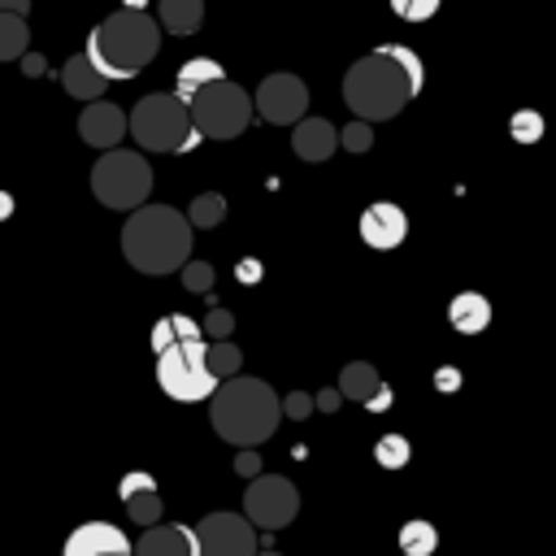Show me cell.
<instances>
[{"label": "cell", "instance_id": "obj_4", "mask_svg": "<svg viewBox=\"0 0 556 556\" xmlns=\"http://www.w3.org/2000/svg\"><path fill=\"white\" fill-rule=\"evenodd\" d=\"M161 48V26L156 17H148L143 9L126 4L117 9L113 17H104L91 35H87V61L109 78V83H122V78H135L143 65H152Z\"/></svg>", "mask_w": 556, "mask_h": 556}, {"label": "cell", "instance_id": "obj_7", "mask_svg": "<svg viewBox=\"0 0 556 556\" xmlns=\"http://www.w3.org/2000/svg\"><path fill=\"white\" fill-rule=\"evenodd\" d=\"M91 195L104 208H122V213L143 204L152 195V165H148V156H139L130 148H104V156L91 165Z\"/></svg>", "mask_w": 556, "mask_h": 556}, {"label": "cell", "instance_id": "obj_1", "mask_svg": "<svg viewBox=\"0 0 556 556\" xmlns=\"http://www.w3.org/2000/svg\"><path fill=\"white\" fill-rule=\"evenodd\" d=\"M426 83V65L404 43H382L348 65L343 74V104L361 122H391Z\"/></svg>", "mask_w": 556, "mask_h": 556}, {"label": "cell", "instance_id": "obj_13", "mask_svg": "<svg viewBox=\"0 0 556 556\" xmlns=\"http://www.w3.org/2000/svg\"><path fill=\"white\" fill-rule=\"evenodd\" d=\"M404 235H408V217H404L400 204L378 200V204H369V208L361 213V239H365L374 252H391V248H400Z\"/></svg>", "mask_w": 556, "mask_h": 556}, {"label": "cell", "instance_id": "obj_11", "mask_svg": "<svg viewBox=\"0 0 556 556\" xmlns=\"http://www.w3.org/2000/svg\"><path fill=\"white\" fill-rule=\"evenodd\" d=\"M304 109H308V87L295 74H265L252 96V113H261L274 126H291L295 117H304Z\"/></svg>", "mask_w": 556, "mask_h": 556}, {"label": "cell", "instance_id": "obj_36", "mask_svg": "<svg viewBox=\"0 0 556 556\" xmlns=\"http://www.w3.org/2000/svg\"><path fill=\"white\" fill-rule=\"evenodd\" d=\"M434 387H439V391H456V387H460V369H452V365L434 369Z\"/></svg>", "mask_w": 556, "mask_h": 556}, {"label": "cell", "instance_id": "obj_40", "mask_svg": "<svg viewBox=\"0 0 556 556\" xmlns=\"http://www.w3.org/2000/svg\"><path fill=\"white\" fill-rule=\"evenodd\" d=\"M22 70H26V74H43V70H48V61H43V56H35V52H22Z\"/></svg>", "mask_w": 556, "mask_h": 556}, {"label": "cell", "instance_id": "obj_34", "mask_svg": "<svg viewBox=\"0 0 556 556\" xmlns=\"http://www.w3.org/2000/svg\"><path fill=\"white\" fill-rule=\"evenodd\" d=\"M200 330H208V334H213V339H226V334H230V330H235V317H230V313H226V308H217V313H208V321H204V326H200Z\"/></svg>", "mask_w": 556, "mask_h": 556}, {"label": "cell", "instance_id": "obj_30", "mask_svg": "<svg viewBox=\"0 0 556 556\" xmlns=\"http://www.w3.org/2000/svg\"><path fill=\"white\" fill-rule=\"evenodd\" d=\"M513 139L517 143H539L543 139V117L534 113V109H521V113H513Z\"/></svg>", "mask_w": 556, "mask_h": 556}, {"label": "cell", "instance_id": "obj_14", "mask_svg": "<svg viewBox=\"0 0 556 556\" xmlns=\"http://www.w3.org/2000/svg\"><path fill=\"white\" fill-rule=\"evenodd\" d=\"M61 556H130V539L109 521H83L70 530Z\"/></svg>", "mask_w": 556, "mask_h": 556}, {"label": "cell", "instance_id": "obj_42", "mask_svg": "<svg viewBox=\"0 0 556 556\" xmlns=\"http://www.w3.org/2000/svg\"><path fill=\"white\" fill-rule=\"evenodd\" d=\"M4 213H9V200H4V195H0V217H4Z\"/></svg>", "mask_w": 556, "mask_h": 556}, {"label": "cell", "instance_id": "obj_32", "mask_svg": "<svg viewBox=\"0 0 556 556\" xmlns=\"http://www.w3.org/2000/svg\"><path fill=\"white\" fill-rule=\"evenodd\" d=\"M391 13L404 22H430L439 13V0H391Z\"/></svg>", "mask_w": 556, "mask_h": 556}, {"label": "cell", "instance_id": "obj_33", "mask_svg": "<svg viewBox=\"0 0 556 556\" xmlns=\"http://www.w3.org/2000/svg\"><path fill=\"white\" fill-rule=\"evenodd\" d=\"M282 404V417H295V421H304L308 413H313V395L308 391H291L287 400H278Z\"/></svg>", "mask_w": 556, "mask_h": 556}, {"label": "cell", "instance_id": "obj_15", "mask_svg": "<svg viewBox=\"0 0 556 556\" xmlns=\"http://www.w3.org/2000/svg\"><path fill=\"white\" fill-rule=\"evenodd\" d=\"M130 556H200L195 530L178 521H152L139 534V543H130Z\"/></svg>", "mask_w": 556, "mask_h": 556}, {"label": "cell", "instance_id": "obj_38", "mask_svg": "<svg viewBox=\"0 0 556 556\" xmlns=\"http://www.w3.org/2000/svg\"><path fill=\"white\" fill-rule=\"evenodd\" d=\"M339 400H343V395H339V387H334V391H317V395H313V408L334 413V408H339Z\"/></svg>", "mask_w": 556, "mask_h": 556}, {"label": "cell", "instance_id": "obj_21", "mask_svg": "<svg viewBox=\"0 0 556 556\" xmlns=\"http://www.w3.org/2000/svg\"><path fill=\"white\" fill-rule=\"evenodd\" d=\"M204 330H200V321L195 317H187V313H165L156 326H152V348L161 352V348H174V343H187V339H200Z\"/></svg>", "mask_w": 556, "mask_h": 556}, {"label": "cell", "instance_id": "obj_12", "mask_svg": "<svg viewBox=\"0 0 556 556\" xmlns=\"http://www.w3.org/2000/svg\"><path fill=\"white\" fill-rule=\"evenodd\" d=\"M78 135H83V143H91V148H117L122 139H126V113L113 104V100H104V96H96V100H87V109L78 113Z\"/></svg>", "mask_w": 556, "mask_h": 556}, {"label": "cell", "instance_id": "obj_31", "mask_svg": "<svg viewBox=\"0 0 556 556\" xmlns=\"http://www.w3.org/2000/svg\"><path fill=\"white\" fill-rule=\"evenodd\" d=\"M178 274H182V287L195 291V295L213 287V265H208V261H191V256H187V261L178 265Z\"/></svg>", "mask_w": 556, "mask_h": 556}, {"label": "cell", "instance_id": "obj_37", "mask_svg": "<svg viewBox=\"0 0 556 556\" xmlns=\"http://www.w3.org/2000/svg\"><path fill=\"white\" fill-rule=\"evenodd\" d=\"M365 408H369V413H382V408H391V387H387V382H378V391L365 400Z\"/></svg>", "mask_w": 556, "mask_h": 556}, {"label": "cell", "instance_id": "obj_35", "mask_svg": "<svg viewBox=\"0 0 556 556\" xmlns=\"http://www.w3.org/2000/svg\"><path fill=\"white\" fill-rule=\"evenodd\" d=\"M143 486H156V478H152V473H126V478H122V486H117V495L126 500L130 491H143Z\"/></svg>", "mask_w": 556, "mask_h": 556}, {"label": "cell", "instance_id": "obj_5", "mask_svg": "<svg viewBox=\"0 0 556 556\" xmlns=\"http://www.w3.org/2000/svg\"><path fill=\"white\" fill-rule=\"evenodd\" d=\"M126 130L143 152H191L200 143L187 117V100H178L174 91L139 96V104L126 113Z\"/></svg>", "mask_w": 556, "mask_h": 556}, {"label": "cell", "instance_id": "obj_25", "mask_svg": "<svg viewBox=\"0 0 556 556\" xmlns=\"http://www.w3.org/2000/svg\"><path fill=\"white\" fill-rule=\"evenodd\" d=\"M187 222H191V230L200 226V230H208V226H222V217H226V195H217V191H204V195H195L191 200V208L182 213Z\"/></svg>", "mask_w": 556, "mask_h": 556}, {"label": "cell", "instance_id": "obj_22", "mask_svg": "<svg viewBox=\"0 0 556 556\" xmlns=\"http://www.w3.org/2000/svg\"><path fill=\"white\" fill-rule=\"evenodd\" d=\"M26 48H30V26H26V13L0 9V61H17Z\"/></svg>", "mask_w": 556, "mask_h": 556}, {"label": "cell", "instance_id": "obj_29", "mask_svg": "<svg viewBox=\"0 0 556 556\" xmlns=\"http://www.w3.org/2000/svg\"><path fill=\"white\" fill-rule=\"evenodd\" d=\"M339 148H348V152H369L374 148V122H348L343 130H339Z\"/></svg>", "mask_w": 556, "mask_h": 556}, {"label": "cell", "instance_id": "obj_9", "mask_svg": "<svg viewBox=\"0 0 556 556\" xmlns=\"http://www.w3.org/2000/svg\"><path fill=\"white\" fill-rule=\"evenodd\" d=\"M295 513H300V491H295L291 478H282V473H261V478L248 482V491H243V517H248L256 530L274 534V530H282V526H291Z\"/></svg>", "mask_w": 556, "mask_h": 556}, {"label": "cell", "instance_id": "obj_23", "mask_svg": "<svg viewBox=\"0 0 556 556\" xmlns=\"http://www.w3.org/2000/svg\"><path fill=\"white\" fill-rule=\"evenodd\" d=\"M226 70L217 65V61H208V56H191L182 70H178V78H174V96L178 100H187L195 87H204V83H213V78H222Z\"/></svg>", "mask_w": 556, "mask_h": 556}, {"label": "cell", "instance_id": "obj_24", "mask_svg": "<svg viewBox=\"0 0 556 556\" xmlns=\"http://www.w3.org/2000/svg\"><path fill=\"white\" fill-rule=\"evenodd\" d=\"M434 547H439V530L430 521L413 517V521L400 526V552L404 556H434Z\"/></svg>", "mask_w": 556, "mask_h": 556}, {"label": "cell", "instance_id": "obj_3", "mask_svg": "<svg viewBox=\"0 0 556 556\" xmlns=\"http://www.w3.org/2000/svg\"><path fill=\"white\" fill-rule=\"evenodd\" d=\"M122 256L139 274H174L191 256V222L174 204H135L122 226Z\"/></svg>", "mask_w": 556, "mask_h": 556}, {"label": "cell", "instance_id": "obj_43", "mask_svg": "<svg viewBox=\"0 0 556 556\" xmlns=\"http://www.w3.org/2000/svg\"><path fill=\"white\" fill-rule=\"evenodd\" d=\"M256 556H282V552H261V547H256Z\"/></svg>", "mask_w": 556, "mask_h": 556}, {"label": "cell", "instance_id": "obj_6", "mask_svg": "<svg viewBox=\"0 0 556 556\" xmlns=\"http://www.w3.org/2000/svg\"><path fill=\"white\" fill-rule=\"evenodd\" d=\"M187 117L200 139H235L252 122V96L222 74L187 96Z\"/></svg>", "mask_w": 556, "mask_h": 556}, {"label": "cell", "instance_id": "obj_20", "mask_svg": "<svg viewBox=\"0 0 556 556\" xmlns=\"http://www.w3.org/2000/svg\"><path fill=\"white\" fill-rule=\"evenodd\" d=\"M378 369L369 365V361H348L343 369H339V395H348V400H369L374 391H378Z\"/></svg>", "mask_w": 556, "mask_h": 556}, {"label": "cell", "instance_id": "obj_39", "mask_svg": "<svg viewBox=\"0 0 556 556\" xmlns=\"http://www.w3.org/2000/svg\"><path fill=\"white\" fill-rule=\"evenodd\" d=\"M235 469H239V473H256V469H261V460H256V452H248V447H243V452L235 456Z\"/></svg>", "mask_w": 556, "mask_h": 556}, {"label": "cell", "instance_id": "obj_10", "mask_svg": "<svg viewBox=\"0 0 556 556\" xmlns=\"http://www.w3.org/2000/svg\"><path fill=\"white\" fill-rule=\"evenodd\" d=\"M195 547L200 556H256L261 539H256V526L243 517V513H208L200 517L195 526Z\"/></svg>", "mask_w": 556, "mask_h": 556}, {"label": "cell", "instance_id": "obj_16", "mask_svg": "<svg viewBox=\"0 0 556 556\" xmlns=\"http://www.w3.org/2000/svg\"><path fill=\"white\" fill-rule=\"evenodd\" d=\"M291 148L300 161H330L334 148H339V130L326 122V117H295L291 122Z\"/></svg>", "mask_w": 556, "mask_h": 556}, {"label": "cell", "instance_id": "obj_8", "mask_svg": "<svg viewBox=\"0 0 556 556\" xmlns=\"http://www.w3.org/2000/svg\"><path fill=\"white\" fill-rule=\"evenodd\" d=\"M156 382L169 400L178 404H200L213 395L217 378L204 361V339H187V343H174V348H161L156 352Z\"/></svg>", "mask_w": 556, "mask_h": 556}, {"label": "cell", "instance_id": "obj_18", "mask_svg": "<svg viewBox=\"0 0 556 556\" xmlns=\"http://www.w3.org/2000/svg\"><path fill=\"white\" fill-rule=\"evenodd\" d=\"M61 87H65L74 100H96V96H104L109 78L87 61V52H78V56L65 61V70H61Z\"/></svg>", "mask_w": 556, "mask_h": 556}, {"label": "cell", "instance_id": "obj_27", "mask_svg": "<svg viewBox=\"0 0 556 556\" xmlns=\"http://www.w3.org/2000/svg\"><path fill=\"white\" fill-rule=\"evenodd\" d=\"M204 361H208V369H213V378L222 382V378H230V374H239V365H243V352L235 348V343H213V348H204Z\"/></svg>", "mask_w": 556, "mask_h": 556}, {"label": "cell", "instance_id": "obj_41", "mask_svg": "<svg viewBox=\"0 0 556 556\" xmlns=\"http://www.w3.org/2000/svg\"><path fill=\"white\" fill-rule=\"evenodd\" d=\"M0 9H13V13H30V0H0Z\"/></svg>", "mask_w": 556, "mask_h": 556}, {"label": "cell", "instance_id": "obj_2", "mask_svg": "<svg viewBox=\"0 0 556 556\" xmlns=\"http://www.w3.org/2000/svg\"><path fill=\"white\" fill-rule=\"evenodd\" d=\"M208 417H213L217 439H226L230 447H256L278 430L282 404H278V391L269 382L248 378V374H230L213 387Z\"/></svg>", "mask_w": 556, "mask_h": 556}, {"label": "cell", "instance_id": "obj_28", "mask_svg": "<svg viewBox=\"0 0 556 556\" xmlns=\"http://www.w3.org/2000/svg\"><path fill=\"white\" fill-rule=\"evenodd\" d=\"M408 439L404 434H382L378 443H374V456H378V465L382 469H404L408 465Z\"/></svg>", "mask_w": 556, "mask_h": 556}, {"label": "cell", "instance_id": "obj_17", "mask_svg": "<svg viewBox=\"0 0 556 556\" xmlns=\"http://www.w3.org/2000/svg\"><path fill=\"white\" fill-rule=\"evenodd\" d=\"M447 321H452V330H460V334H482V330L491 326V300H486L482 291H460V295H452V304H447Z\"/></svg>", "mask_w": 556, "mask_h": 556}, {"label": "cell", "instance_id": "obj_19", "mask_svg": "<svg viewBox=\"0 0 556 556\" xmlns=\"http://www.w3.org/2000/svg\"><path fill=\"white\" fill-rule=\"evenodd\" d=\"M204 22V0H156V26L169 35H195Z\"/></svg>", "mask_w": 556, "mask_h": 556}, {"label": "cell", "instance_id": "obj_26", "mask_svg": "<svg viewBox=\"0 0 556 556\" xmlns=\"http://www.w3.org/2000/svg\"><path fill=\"white\" fill-rule=\"evenodd\" d=\"M122 504H126V517H130V521H139V526H152V521H161V513H165V504H161L156 486L130 491V495H126Z\"/></svg>", "mask_w": 556, "mask_h": 556}]
</instances>
